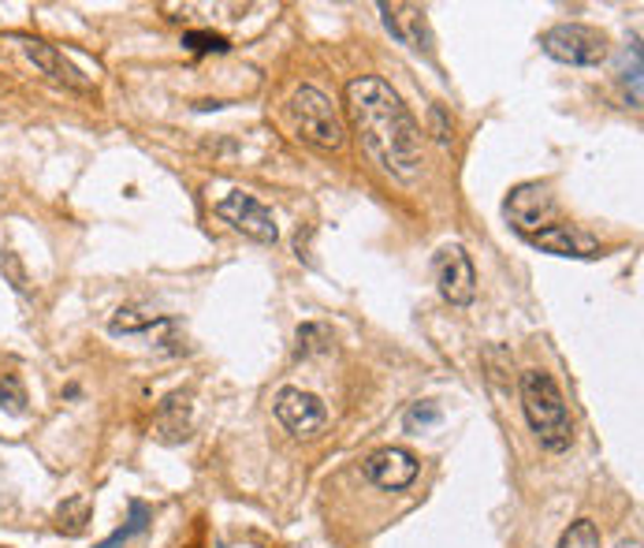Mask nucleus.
Instances as JSON below:
<instances>
[{"mask_svg":"<svg viewBox=\"0 0 644 548\" xmlns=\"http://www.w3.org/2000/svg\"><path fill=\"white\" fill-rule=\"evenodd\" d=\"M346 108H351L354 131L362 149L381 172L398 183H417L425 165L422 127L381 75H362L346 86Z\"/></svg>","mask_w":644,"mask_h":548,"instance_id":"obj_1","label":"nucleus"},{"mask_svg":"<svg viewBox=\"0 0 644 548\" xmlns=\"http://www.w3.org/2000/svg\"><path fill=\"white\" fill-rule=\"evenodd\" d=\"M518 395H521V411H526L529 430L537 433L540 448L544 452H570L574 444V422H570L567 400H562L559 384L551 381V373L544 370H526L518 378Z\"/></svg>","mask_w":644,"mask_h":548,"instance_id":"obj_2","label":"nucleus"},{"mask_svg":"<svg viewBox=\"0 0 644 548\" xmlns=\"http://www.w3.org/2000/svg\"><path fill=\"white\" fill-rule=\"evenodd\" d=\"M291 124L294 135H299L305 146L321 149V154H340L346 146V124L335 108V101L316 86H299L291 97Z\"/></svg>","mask_w":644,"mask_h":548,"instance_id":"obj_3","label":"nucleus"},{"mask_svg":"<svg viewBox=\"0 0 644 548\" xmlns=\"http://www.w3.org/2000/svg\"><path fill=\"white\" fill-rule=\"evenodd\" d=\"M544 53L559 64H570V68H596L607 60V38L600 30H592L585 23H559L544 30L540 38Z\"/></svg>","mask_w":644,"mask_h":548,"instance_id":"obj_4","label":"nucleus"},{"mask_svg":"<svg viewBox=\"0 0 644 548\" xmlns=\"http://www.w3.org/2000/svg\"><path fill=\"white\" fill-rule=\"evenodd\" d=\"M217 217L224 220V225H231L235 231H242L247 239L264 242V247H272V242L280 239V228H276L272 209H264L258 198L242 195V190H231L228 198L217 201Z\"/></svg>","mask_w":644,"mask_h":548,"instance_id":"obj_5","label":"nucleus"},{"mask_svg":"<svg viewBox=\"0 0 644 548\" xmlns=\"http://www.w3.org/2000/svg\"><path fill=\"white\" fill-rule=\"evenodd\" d=\"M433 269H436L439 296L451 302V307H469V302H474L477 269H474V261H469L463 242H447V247H439Z\"/></svg>","mask_w":644,"mask_h":548,"instance_id":"obj_6","label":"nucleus"},{"mask_svg":"<svg viewBox=\"0 0 644 548\" xmlns=\"http://www.w3.org/2000/svg\"><path fill=\"white\" fill-rule=\"evenodd\" d=\"M276 418L288 425V433H294L299 441H310L329 425V407H324L321 395L302 392V389H280L272 400Z\"/></svg>","mask_w":644,"mask_h":548,"instance_id":"obj_7","label":"nucleus"},{"mask_svg":"<svg viewBox=\"0 0 644 548\" xmlns=\"http://www.w3.org/2000/svg\"><path fill=\"white\" fill-rule=\"evenodd\" d=\"M503 213L521 236H533V231L555 225V220H551L555 206H551L544 183H521V187H515L510 198L503 201Z\"/></svg>","mask_w":644,"mask_h":548,"instance_id":"obj_8","label":"nucleus"},{"mask_svg":"<svg viewBox=\"0 0 644 548\" xmlns=\"http://www.w3.org/2000/svg\"><path fill=\"white\" fill-rule=\"evenodd\" d=\"M376 12H381L387 34H392L398 45L417 49V53H433L436 38H433V27H428L425 8H417V4H387V0H381V4H376Z\"/></svg>","mask_w":644,"mask_h":548,"instance_id":"obj_9","label":"nucleus"},{"mask_svg":"<svg viewBox=\"0 0 644 548\" xmlns=\"http://www.w3.org/2000/svg\"><path fill=\"white\" fill-rule=\"evenodd\" d=\"M417 474H422V463H417V455L406 448H381L365 459V478L384 493L411 489L417 482Z\"/></svg>","mask_w":644,"mask_h":548,"instance_id":"obj_10","label":"nucleus"},{"mask_svg":"<svg viewBox=\"0 0 644 548\" xmlns=\"http://www.w3.org/2000/svg\"><path fill=\"white\" fill-rule=\"evenodd\" d=\"M526 242H533L544 254H555V258H600V242L574 225H548L526 236Z\"/></svg>","mask_w":644,"mask_h":548,"instance_id":"obj_11","label":"nucleus"},{"mask_svg":"<svg viewBox=\"0 0 644 548\" xmlns=\"http://www.w3.org/2000/svg\"><path fill=\"white\" fill-rule=\"evenodd\" d=\"M23 53L27 60L34 64L42 75H49L53 83L60 86H67V90H75V94H94V86L86 83V75L79 71L71 60L60 53L56 45H45V42H23Z\"/></svg>","mask_w":644,"mask_h":548,"instance_id":"obj_12","label":"nucleus"},{"mask_svg":"<svg viewBox=\"0 0 644 548\" xmlns=\"http://www.w3.org/2000/svg\"><path fill=\"white\" fill-rule=\"evenodd\" d=\"M94 519V504H90V496H67L64 504L56 507V526L60 534L67 537H79Z\"/></svg>","mask_w":644,"mask_h":548,"instance_id":"obj_13","label":"nucleus"},{"mask_svg":"<svg viewBox=\"0 0 644 548\" xmlns=\"http://www.w3.org/2000/svg\"><path fill=\"white\" fill-rule=\"evenodd\" d=\"M160 321H165L160 313H149L142 307H124V310H116V318L108 321V332L112 337H135V332H149L153 324H160Z\"/></svg>","mask_w":644,"mask_h":548,"instance_id":"obj_14","label":"nucleus"},{"mask_svg":"<svg viewBox=\"0 0 644 548\" xmlns=\"http://www.w3.org/2000/svg\"><path fill=\"white\" fill-rule=\"evenodd\" d=\"M190 433V418H187V411L179 414V395H172V400L160 403V414H157V436L165 444H176L183 441V436Z\"/></svg>","mask_w":644,"mask_h":548,"instance_id":"obj_15","label":"nucleus"},{"mask_svg":"<svg viewBox=\"0 0 644 548\" xmlns=\"http://www.w3.org/2000/svg\"><path fill=\"white\" fill-rule=\"evenodd\" d=\"M149 523H153V511L142 500H131V519L127 526H120L116 534L108 537V541H101L97 548H120L124 541H131V537H138V534H146L149 530Z\"/></svg>","mask_w":644,"mask_h":548,"instance_id":"obj_16","label":"nucleus"},{"mask_svg":"<svg viewBox=\"0 0 644 548\" xmlns=\"http://www.w3.org/2000/svg\"><path fill=\"white\" fill-rule=\"evenodd\" d=\"M619 83L626 86V101L633 108H641V45L633 42L622 56V68H619Z\"/></svg>","mask_w":644,"mask_h":548,"instance_id":"obj_17","label":"nucleus"},{"mask_svg":"<svg viewBox=\"0 0 644 548\" xmlns=\"http://www.w3.org/2000/svg\"><path fill=\"white\" fill-rule=\"evenodd\" d=\"M332 351V332L324 324H302L299 337H294V359H310V354Z\"/></svg>","mask_w":644,"mask_h":548,"instance_id":"obj_18","label":"nucleus"},{"mask_svg":"<svg viewBox=\"0 0 644 548\" xmlns=\"http://www.w3.org/2000/svg\"><path fill=\"white\" fill-rule=\"evenodd\" d=\"M183 49L194 56H209V53H228L231 42L224 34H212V30H187L183 34Z\"/></svg>","mask_w":644,"mask_h":548,"instance_id":"obj_19","label":"nucleus"},{"mask_svg":"<svg viewBox=\"0 0 644 548\" xmlns=\"http://www.w3.org/2000/svg\"><path fill=\"white\" fill-rule=\"evenodd\" d=\"M555 548H600V530L592 519H578L570 523V530H562Z\"/></svg>","mask_w":644,"mask_h":548,"instance_id":"obj_20","label":"nucleus"},{"mask_svg":"<svg viewBox=\"0 0 644 548\" xmlns=\"http://www.w3.org/2000/svg\"><path fill=\"white\" fill-rule=\"evenodd\" d=\"M439 407L436 403H414L411 411L403 414V425H406V433H425V430H433V425H439Z\"/></svg>","mask_w":644,"mask_h":548,"instance_id":"obj_21","label":"nucleus"},{"mask_svg":"<svg viewBox=\"0 0 644 548\" xmlns=\"http://www.w3.org/2000/svg\"><path fill=\"white\" fill-rule=\"evenodd\" d=\"M0 403H4L12 414H23L27 411V392L23 384H19L15 378H0Z\"/></svg>","mask_w":644,"mask_h":548,"instance_id":"obj_22","label":"nucleus"},{"mask_svg":"<svg viewBox=\"0 0 644 548\" xmlns=\"http://www.w3.org/2000/svg\"><path fill=\"white\" fill-rule=\"evenodd\" d=\"M428 120H433V135L439 146H451V120H447L444 105H433L428 108Z\"/></svg>","mask_w":644,"mask_h":548,"instance_id":"obj_23","label":"nucleus"},{"mask_svg":"<svg viewBox=\"0 0 644 548\" xmlns=\"http://www.w3.org/2000/svg\"><path fill=\"white\" fill-rule=\"evenodd\" d=\"M615 548H641V541H619Z\"/></svg>","mask_w":644,"mask_h":548,"instance_id":"obj_24","label":"nucleus"}]
</instances>
